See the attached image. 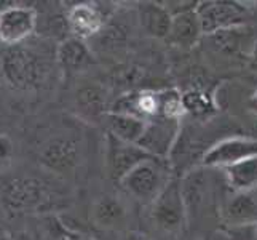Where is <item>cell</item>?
I'll use <instances>...</instances> for the list:
<instances>
[{
	"mask_svg": "<svg viewBox=\"0 0 257 240\" xmlns=\"http://www.w3.org/2000/svg\"><path fill=\"white\" fill-rule=\"evenodd\" d=\"M50 64L47 58L24 43L0 51V77L7 87L20 93L35 92L47 82Z\"/></svg>",
	"mask_w": 257,
	"mask_h": 240,
	"instance_id": "obj_1",
	"label": "cell"
},
{
	"mask_svg": "<svg viewBox=\"0 0 257 240\" xmlns=\"http://www.w3.org/2000/svg\"><path fill=\"white\" fill-rule=\"evenodd\" d=\"M170 181L166 158L149 157L133 168L120 184L133 199L143 203H154Z\"/></svg>",
	"mask_w": 257,
	"mask_h": 240,
	"instance_id": "obj_2",
	"label": "cell"
},
{
	"mask_svg": "<svg viewBox=\"0 0 257 240\" xmlns=\"http://www.w3.org/2000/svg\"><path fill=\"white\" fill-rule=\"evenodd\" d=\"M48 202V188L34 176H15L0 186V203L15 215L40 210Z\"/></svg>",
	"mask_w": 257,
	"mask_h": 240,
	"instance_id": "obj_3",
	"label": "cell"
},
{
	"mask_svg": "<svg viewBox=\"0 0 257 240\" xmlns=\"http://www.w3.org/2000/svg\"><path fill=\"white\" fill-rule=\"evenodd\" d=\"M187 208L181 194L179 180H171L152 203V219L163 232H181L187 223Z\"/></svg>",
	"mask_w": 257,
	"mask_h": 240,
	"instance_id": "obj_4",
	"label": "cell"
},
{
	"mask_svg": "<svg viewBox=\"0 0 257 240\" xmlns=\"http://www.w3.org/2000/svg\"><path fill=\"white\" fill-rule=\"evenodd\" d=\"M197 15L205 35H212L228 29L241 28L246 18V8L228 0H208L198 2Z\"/></svg>",
	"mask_w": 257,
	"mask_h": 240,
	"instance_id": "obj_5",
	"label": "cell"
},
{
	"mask_svg": "<svg viewBox=\"0 0 257 240\" xmlns=\"http://www.w3.org/2000/svg\"><path fill=\"white\" fill-rule=\"evenodd\" d=\"M37 28V12L32 7L10 5L0 10V42L5 47L21 45Z\"/></svg>",
	"mask_w": 257,
	"mask_h": 240,
	"instance_id": "obj_6",
	"label": "cell"
},
{
	"mask_svg": "<svg viewBox=\"0 0 257 240\" xmlns=\"http://www.w3.org/2000/svg\"><path fill=\"white\" fill-rule=\"evenodd\" d=\"M40 164L50 172L59 175L72 173L80 164L82 144L75 136H56L43 144L40 150Z\"/></svg>",
	"mask_w": 257,
	"mask_h": 240,
	"instance_id": "obj_7",
	"label": "cell"
},
{
	"mask_svg": "<svg viewBox=\"0 0 257 240\" xmlns=\"http://www.w3.org/2000/svg\"><path fill=\"white\" fill-rule=\"evenodd\" d=\"M181 135V120L154 117L147 120V127L138 146L150 157L166 158L171 154L177 138Z\"/></svg>",
	"mask_w": 257,
	"mask_h": 240,
	"instance_id": "obj_8",
	"label": "cell"
},
{
	"mask_svg": "<svg viewBox=\"0 0 257 240\" xmlns=\"http://www.w3.org/2000/svg\"><path fill=\"white\" fill-rule=\"evenodd\" d=\"M257 155L255 138H227L209 147L203 155V165L208 168H227L241 160Z\"/></svg>",
	"mask_w": 257,
	"mask_h": 240,
	"instance_id": "obj_9",
	"label": "cell"
},
{
	"mask_svg": "<svg viewBox=\"0 0 257 240\" xmlns=\"http://www.w3.org/2000/svg\"><path fill=\"white\" fill-rule=\"evenodd\" d=\"M150 155L144 152L138 144H128L123 141L107 135V154H105V165H107L109 176L113 181L120 183L133 168L144 162Z\"/></svg>",
	"mask_w": 257,
	"mask_h": 240,
	"instance_id": "obj_10",
	"label": "cell"
},
{
	"mask_svg": "<svg viewBox=\"0 0 257 240\" xmlns=\"http://www.w3.org/2000/svg\"><path fill=\"white\" fill-rule=\"evenodd\" d=\"M107 24L105 15L99 7L91 2H80L72 5L66 13V26L72 37L77 39H94L104 26Z\"/></svg>",
	"mask_w": 257,
	"mask_h": 240,
	"instance_id": "obj_11",
	"label": "cell"
},
{
	"mask_svg": "<svg viewBox=\"0 0 257 240\" xmlns=\"http://www.w3.org/2000/svg\"><path fill=\"white\" fill-rule=\"evenodd\" d=\"M179 186L185 208H187V215L190 216L192 213H198L201 208H205L212 194V180L209 168L205 165L192 168L190 172L182 176Z\"/></svg>",
	"mask_w": 257,
	"mask_h": 240,
	"instance_id": "obj_12",
	"label": "cell"
},
{
	"mask_svg": "<svg viewBox=\"0 0 257 240\" xmlns=\"http://www.w3.org/2000/svg\"><path fill=\"white\" fill-rule=\"evenodd\" d=\"M93 223L104 230H115L126 224L128 208L120 197L105 194L97 197L91 207Z\"/></svg>",
	"mask_w": 257,
	"mask_h": 240,
	"instance_id": "obj_13",
	"label": "cell"
},
{
	"mask_svg": "<svg viewBox=\"0 0 257 240\" xmlns=\"http://www.w3.org/2000/svg\"><path fill=\"white\" fill-rule=\"evenodd\" d=\"M56 59L61 69L66 74H78L88 69L94 63V55L91 47H88L85 40L77 37H69L59 43L56 51Z\"/></svg>",
	"mask_w": 257,
	"mask_h": 240,
	"instance_id": "obj_14",
	"label": "cell"
},
{
	"mask_svg": "<svg viewBox=\"0 0 257 240\" xmlns=\"http://www.w3.org/2000/svg\"><path fill=\"white\" fill-rule=\"evenodd\" d=\"M205 35L200 23V18L197 15V8L185 10L179 15L173 16L171 31L168 35V42L181 48H192L201 40Z\"/></svg>",
	"mask_w": 257,
	"mask_h": 240,
	"instance_id": "obj_15",
	"label": "cell"
},
{
	"mask_svg": "<svg viewBox=\"0 0 257 240\" xmlns=\"http://www.w3.org/2000/svg\"><path fill=\"white\" fill-rule=\"evenodd\" d=\"M138 20L149 37L168 39L171 31L173 15L162 2H143L138 7Z\"/></svg>",
	"mask_w": 257,
	"mask_h": 240,
	"instance_id": "obj_16",
	"label": "cell"
},
{
	"mask_svg": "<svg viewBox=\"0 0 257 240\" xmlns=\"http://www.w3.org/2000/svg\"><path fill=\"white\" fill-rule=\"evenodd\" d=\"M75 103L78 112L88 120L105 119V115L110 112L107 92L99 84L82 85L77 90Z\"/></svg>",
	"mask_w": 257,
	"mask_h": 240,
	"instance_id": "obj_17",
	"label": "cell"
},
{
	"mask_svg": "<svg viewBox=\"0 0 257 240\" xmlns=\"http://www.w3.org/2000/svg\"><path fill=\"white\" fill-rule=\"evenodd\" d=\"M224 218L235 226L257 223V188L252 191L233 192L232 197L225 202Z\"/></svg>",
	"mask_w": 257,
	"mask_h": 240,
	"instance_id": "obj_18",
	"label": "cell"
},
{
	"mask_svg": "<svg viewBox=\"0 0 257 240\" xmlns=\"http://www.w3.org/2000/svg\"><path fill=\"white\" fill-rule=\"evenodd\" d=\"M104 120L109 135L128 144H138L147 127V120L120 112H109Z\"/></svg>",
	"mask_w": 257,
	"mask_h": 240,
	"instance_id": "obj_19",
	"label": "cell"
},
{
	"mask_svg": "<svg viewBox=\"0 0 257 240\" xmlns=\"http://www.w3.org/2000/svg\"><path fill=\"white\" fill-rule=\"evenodd\" d=\"M227 184L233 192L252 191L257 188V155L241 160L232 167L224 168Z\"/></svg>",
	"mask_w": 257,
	"mask_h": 240,
	"instance_id": "obj_20",
	"label": "cell"
},
{
	"mask_svg": "<svg viewBox=\"0 0 257 240\" xmlns=\"http://www.w3.org/2000/svg\"><path fill=\"white\" fill-rule=\"evenodd\" d=\"M157 103H158V115L157 117L170 119V120H181L185 115L182 95L176 88H166V90L157 92Z\"/></svg>",
	"mask_w": 257,
	"mask_h": 240,
	"instance_id": "obj_21",
	"label": "cell"
},
{
	"mask_svg": "<svg viewBox=\"0 0 257 240\" xmlns=\"http://www.w3.org/2000/svg\"><path fill=\"white\" fill-rule=\"evenodd\" d=\"M182 103L185 114L203 117V115L214 112V101H212L211 95L205 90H198V88L182 93Z\"/></svg>",
	"mask_w": 257,
	"mask_h": 240,
	"instance_id": "obj_22",
	"label": "cell"
},
{
	"mask_svg": "<svg viewBox=\"0 0 257 240\" xmlns=\"http://www.w3.org/2000/svg\"><path fill=\"white\" fill-rule=\"evenodd\" d=\"M238 29L240 28L216 32L212 35H208V37H211V43L214 45L216 50H220L224 53H232L233 55V53L240 50V45H241V35L238 32Z\"/></svg>",
	"mask_w": 257,
	"mask_h": 240,
	"instance_id": "obj_23",
	"label": "cell"
},
{
	"mask_svg": "<svg viewBox=\"0 0 257 240\" xmlns=\"http://www.w3.org/2000/svg\"><path fill=\"white\" fill-rule=\"evenodd\" d=\"M13 155H15V144L12 138L5 135V133H0V168L10 167L13 162Z\"/></svg>",
	"mask_w": 257,
	"mask_h": 240,
	"instance_id": "obj_24",
	"label": "cell"
},
{
	"mask_svg": "<svg viewBox=\"0 0 257 240\" xmlns=\"http://www.w3.org/2000/svg\"><path fill=\"white\" fill-rule=\"evenodd\" d=\"M59 240H94V238L85 237V235H64V237H61Z\"/></svg>",
	"mask_w": 257,
	"mask_h": 240,
	"instance_id": "obj_25",
	"label": "cell"
},
{
	"mask_svg": "<svg viewBox=\"0 0 257 240\" xmlns=\"http://www.w3.org/2000/svg\"><path fill=\"white\" fill-rule=\"evenodd\" d=\"M246 227H249V229H251V235L254 237V240H257V223L249 224V226H246Z\"/></svg>",
	"mask_w": 257,
	"mask_h": 240,
	"instance_id": "obj_26",
	"label": "cell"
},
{
	"mask_svg": "<svg viewBox=\"0 0 257 240\" xmlns=\"http://www.w3.org/2000/svg\"><path fill=\"white\" fill-rule=\"evenodd\" d=\"M252 58H254L255 64H257V40H255V43L252 45Z\"/></svg>",
	"mask_w": 257,
	"mask_h": 240,
	"instance_id": "obj_27",
	"label": "cell"
},
{
	"mask_svg": "<svg viewBox=\"0 0 257 240\" xmlns=\"http://www.w3.org/2000/svg\"><path fill=\"white\" fill-rule=\"evenodd\" d=\"M0 240H10V237H8V235H5V234H2V232H0Z\"/></svg>",
	"mask_w": 257,
	"mask_h": 240,
	"instance_id": "obj_28",
	"label": "cell"
},
{
	"mask_svg": "<svg viewBox=\"0 0 257 240\" xmlns=\"http://www.w3.org/2000/svg\"><path fill=\"white\" fill-rule=\"evenodd\" d=\"M254 106H255V109H257V93L254 95Z\"/></svg>",
	"mask_w": 257,
	"mask_h": 240,
	"instance_id": "obj_29",
	"label": "cell"
}]
</instances>
